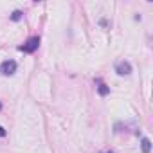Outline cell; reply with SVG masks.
Returning a JSON list of instances; mask_svg holds the SVG:
<instances>
[{
    "label": "cell",
    "mask_w": 153,
    "mask_h": 153,
    "mask_svg": "<svg viewBox=\"0 0 153 153\" xmlns=\"http://www.w3.org/2000/svg\"><path fill=\"white\" fill-rule=\"evenodd\" d=\"M38 47H40V38H38V36H31V38H29V40H27V42H25L24 45H20L18 49H20L22 52L33 54V52H34V51H36Z\"/></svg>",
    "instance_id": "6da1fadb"
},
{
    "label": "cell",
    "mask_w": 153,
    "mask_h": 153,
    "mask_svg": "<svg viewBox=\"0 0 153 153\" xmlns=\"http://www.w3.org/2000/svg\"><path fill=\"white\" fill-rule=\"evenodd\" d=\"M16 61L15 59H6V61H2L0 63V72H2L4 76H13L15 72H16Z\"/></svg>",
    "instance_id": "7a4b0ae2"
},
{
    "label": "cell",
    "mask_w": 153,
    "mask_h": 153,
    "mask_svg": "<svg viewBox=\"0 0 153 153\" xmlns=\"http://www.w3.org/2000/svg\"><path fill=\"white\" fill-rule=\"evenodd\" d=\"M115 72H117L119 76H130V74H131V65H130L128 61H119V63L115 65Z\"/></svg>",
    "instance_id": "3957f363"
},
{
    "label": "cell",
    "mask_w": 153,
    "mask_h": 153,
    "mask_svg": "<svg viewBox=\"0 0 153 153\" xmlns=\"http://www.w3.org/2000/svg\"><path fill=\"white\" fill-rule=\"evenodd\" d=\"M140 148H142L144 153H149V151H151V142H149L148 137H142V140H140Z\"/></svg>",
    "instance_id": "277c9868"
},
{
    "label": "cell",
    "mask_w": 153,
    "mask_h": 153,
    "mask_svg": "<svg viewBox=\"0 0 153 153\" xmlns=\"http://www.w3.org/2000/svg\"><path fill=\"white\" fill-rule=\"evenodd\" d=\"M97 92H99V96H108V94H110V88H108L105 83H99V87H97Z\"/></svg>",
    "instance_id": "5b68a950"
},
{
    "label": "cell",
    "mask_w": 153,
    "mask_h": 153,
    "mask_svg": "<svg viewBox=\"0 0 153 153\" xmlns=\"http://www.w3.org/2000/svg\"><path fill=\"white\" fill-rule=\"evenodd\" d=\"M20 18H22V11H18V9H16V11L11 15V20H13V22H18Z\"/></svg>",
    "instance_id": "8992f818"
},
{
    "label": "cell",
    "mask_w": 153,
    "mask_h": 153,
    "mask_svg": "<svg viewBox=\"0 0 153 153\" xmlns=\"http://www.w3.org/2000/svg\"><path fill=\"white\" fill-rule=\"evenodd\" d=\"M6 135V130H4V126H0V139H2Z\"/></svg>",
    "instance_id": "52a82bcc"
},
{
    "label": "cell",
    "mask_w": 153,
    "mask_h": 153,
    "mask_svg": "<svg viewBox=\"0 0 153 153\" xmlns=\"http://www.w3.org/2000/svg\"><path fill=\"white\" fill-rule=\"evenodd\" d=\"M106 153H114V151H106Z\"/></svg>",
    "instance_id": "ba28073f"
},
{
    "label": "cell",
    "mask_w": 153,
    "mask_h": 153,
    "mask_svg": "<svg viewBox=\"0 0 153 153\" xmlns=\"http://www.w3.org/2000/svg\"><path fill=\"white\" fill-rule=\"evenodd\" d=\"M0 108H2V106H0Z\"/></svg>",
    "instance_id": "9c48e42d"
}]
</instances>
